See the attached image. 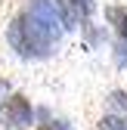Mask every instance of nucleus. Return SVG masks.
I'll list each match as a JSON object with an SVG mask.
<instances>
[{"instance_id": "nucleus-1", "label": "nucleus", "mask_w": 127, "mask_h": 130, "mask_svg": "<svg viewBox=\"0 0 127 130\" xmlns=\"http://www.w3.org/2000/svg\"><path fill=\"white\" fill-rule=\"evenodd\" d=\"M6 43L9 50L19 56V59H28V62H40V59H50L56 53V37L46 31L28 9L15 12L9 25H6Z\"/></svg>"}, {"instance_id": "nucleus-2", "label": "nucleus", "mask_w": 127, "mask_h": 130, "mask_svg": "<svg viewBox=\"0 0 127 130\" xmlns=\"http://www.w3.org/2000/svg\"><path fill=\"white\" fill-rule=\"evenodd\" d=\"M37 124V108L25 93L12 90L0 99V130H31Z\"/></svg>"}, {"instance_id": "nucleus-3", "label": "nucleus", "mask_w": 127, "mask_h": 130, "mask_svg": "<svg viewBox=\"0 0 127 130\" xmlns=\"http://www.w3.org/2000/svg\"><path fill=\"white\" fill-rule=\"evenodd\" d=\"M105 22L112 25V31L118 34V40L127 43V6H118V3L105 6Z\"/></svg>"}, {"instance_id": "nucleus-4", "label": "nucleus", "mask_w": 127, "mask_h": 130, "mask_svg": "<svg viewBox=\"0 0 127 130\" xmlns=\"http://www.w3.org/2000/svg\"><path fill=\"white\" fill-rule=\"evenodd\" d=\"M96 130H127V118L121 111H105L96 121Z\"/></svg>"}, {"instance_id": "nucleus-5", "label": "nucleus", "mask_w": 127, "mask_h": 130, "mask_svg": "<svg viewBox=\"0 0 127 130\" xmlns=\"http://www.w3.org/2000/svg\"><path fill=\"white\" fill-rule=\"evenodd\" d=\"M68 6L74 9L77 22H90L93 12H96V0H68Z\"/></svg>"}, {"instance_id": "nucleus-6", "label": "nucleus", "mask_w": 127, "mask_h": 130, "mask_svg": "<svg viewBox=\"0 0 127 130\" xmlns=\"http://www.w3.org/2000/svg\"><path fill=\"white\" fill-rule=\"evenodd\" d=\"M81 31L87 34V46H90V50H93V46H99V40H105V34H102V31L93 25V22H84V25H81Z\"/></svg>"}, {"instance_id": "nucleus-7", "label": "nucleus", "mask_w": 127, "mask_h": 130, "mask_svg": "<svg viewBox=\"0 0 127 130\" xmlns=\"http://www.w3.org/2000/svg\"><path fill=\"white\" fill-rule=\"evenodd\" d=\"M108 105L127 118V90H112V93H108Z\"/></svg>"}, {"instance_id": "nucleus-8", "label": "nucleus", "mask_w": 127, "mask_h": 130, "mask_svg": "<svg viewBox=\"0 0 127 130\" xmlns=\"http://www.w3.org/2000/svg\"><path fill=\"white\" fill-rule=\"evenodd\" d=\"M34 130H74V127H71V121H65V118H46V121H40Z\"/></svg>"}, {"instance_id": "nucleus-9", "label": "nucleus", "mask_w": 127, "mask_h": 130, "mask_svg": "<svg viewBox=\"0 0 127 130\" xmlns=\"http://www.w3.org/2000/svg\"><path fill=\"white\" fill-rule=\"evenodd\" d=\"M112 59H115V65H118V68H127V43H124V40H118V43H115Z\"/></svg>"}]
</instances>
